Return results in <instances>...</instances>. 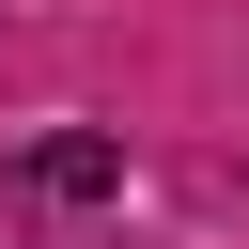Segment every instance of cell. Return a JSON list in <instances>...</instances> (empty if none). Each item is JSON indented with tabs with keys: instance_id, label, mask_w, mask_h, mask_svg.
<instances>
[{
	"instance_id": "cell-1",
	"label": "cell",
	"mask_w": 249,
	"mask_h": 249,
	"mask_svg": "<svg viewBox=\"0 0 249 249\" xmlns=\"http://www.w3.org/2000/svg\"><path fill=\"white\" fill-rule=\"evenodd\" d=\"M31 187H47V202H109L124 156H109V140H31Z\"/></svg>"
}]
</instances>
